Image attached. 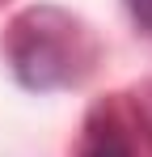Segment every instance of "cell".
I'll return each instance as SVG.
<instances>
[{
    "label": "cell",
    "mask_w": 152,
    "mask_h": 157,
    "mask_svg": "<svg viewBox=\"0 0 152 157\" xmlns=\"http://www.w3.org/2000/svg\"><path fill=\"white\" fill-rule=\"evenodd\" d=\"M97 38L80 17H72L59 4H34L13 17L4 34V59L13 77L34 94L72 89L97 68Z\"/></svg>",
    "instance_id": "6da1fadb"
},
{
    "label": "cell",
    "mask_w": 152,
    "mask_h": 157,
    "mask_svg": "<svg viewBox=\"0 0 152 157\" xmlns=\"http://www.w3.org/2000/svg\"><path fill=\"white\" fill-rule=\"evenodd\" d=\"M80 157H135V144H131V136H127V128L118 123L114 110H97L89 119Z\"/></svg>",
    "instance_id": "7a4b0ae2"
},
{
    "label": "cell",
    "mask_w": 152,
    "mask_h": 157,
    "mask_svg": "<svg viewBox=\"0 0 152 157\" xmlns=\"http://www.w3.org/2000/svg\"><path fill=\"white\" fill-rule=\"evenodd\" d=\"M123 9L144 34H152V0H123Z\"/></svg>",
    "instance_id": "3957f363"
}]
</instances>
